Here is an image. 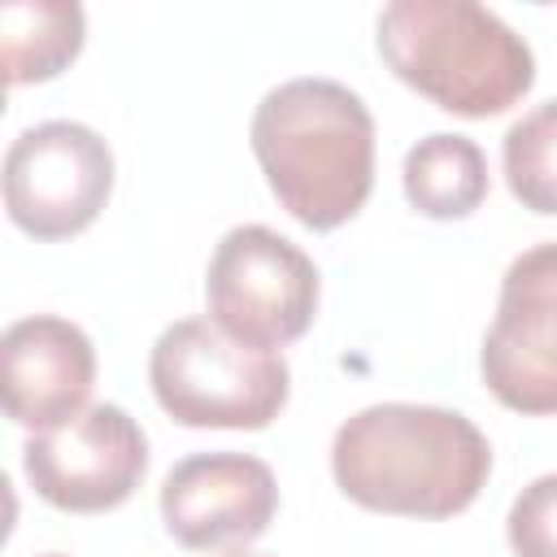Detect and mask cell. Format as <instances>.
Returning a JSON list of instances; mask_svg holds the SVG:
<instances>
[{
    "mask_svg": "<svg viewBox=\"0 0 557 557\" xmlns=\"http://www.w3.org/2000/svg\"><path fill=\"white\" fill-rule=\"evenodd\" d=\"M252 157L274 200L309 231H335L361 213L374 187V117L335 78H292L252 113Z\"/></svg>",
    "mask_w": 557,
    "mask_h": 557,
    "instance_id": "2",
    "label": "cell"
},
{
    "mask_svg": "<svg viewBox=\"0 0 557 557\" xmlns=\"http://www.w3.org/2000/svg\"><path fill=\"white\" fill-rule=\"evenodd\" d=\"M87 39V17L74 0H9L0 4V57L4 83H48L57 78Z\"/></svg>",
    "mask_w": 557,
    "mask_h": 557,
    "instance_id": "12",
    "label": "cell"
},
{
    "mask_svg": "<svg viewBox=\"0 0 557 557\" xmlns=\"http://www.w3.org/2000/svg\"><path fill=\"white\" fill-rule=\"evenodd\" d=\"M231 557H257V553H231Z\"/></svg>",
    "mask_w": 557,
    "mask_h": 557,
    "instance_id": "15",
    "label": "cell"
},
{
    "mask_svg": "<svg viewBox=\"0 0 557 557\" xmlns=\"http://www.w3.org/2000/svg\"><path fill=\"white\" fill-rule=\"evenodd\" d=\"M148 383L178 426L261 431L283 413L292 370L278 352L248 348L209 318H183L157 335Z\"/></svg>",
    "mask_w": 557,
    "mask_h": 557,
    "instance_id": "4",
    "label": "cell"
},
{
    "mask_svg": "<svg viewBox=\"0 0 557 557\" xmlns=\"http://www.w3.org/2000/svg\"><path fill=\"white\" fill-rule=\"evenodd\" d=\"M339 492L374 513L453 518L474 505L492 474L487 435L457 409L370 405L352 413L331 444Z\"/></svg>",
    "mask_w": 557,
    "mask_h": 557,
    "instance_id": "1",
    "label": "cell"
},
{
    "mask_svg": "<svg viewBox=\"0 0 557 557\" xmlns=\"http://www.w3.org/2000/svg\"><path fill=\"white\" fill-rule=\"evenodd\" d=\"M400 187L422 218L435 222L470 218L487 196V157L470 135L435 131L405 152Z\"/></svg>",
    "mask_w": 557,
    "mask_h": 557,
    "instance_id": "11",
    "label": "cell"
},
{
    "mask_svg": "<svg viewBox=\"0 0 557 557\" xmlns=\"http://www.w3.org/2000/svg\"><path fill=\"white\" fill-rule=\"evenodd\" d=\"M505 535L513 557H557V474H540L518 492Z\"/></svg>",
    "mask_w": 557,
    "mask_h": 557,
    "instance_id": "14",
    "label": "cell"
},
{
    "mask_svg": "<svg viewBox=\"0 0 557 557\" xmlns=\"http://www.w3.org/2000/svg\"><path fill=\"white\" fill-rule=\"evenodd\" d=\"M318 265L287 235L248 222L231 226L205 274L209 322L248 348H283L300 339L318 318Z\"/></svg>",
    "mask_w": 557,
    "mask_h": 557,
    "instance_id": "5",
    "label": "cell"
},
{
    "mask_svg": "<svg viewBox=\"0 0 557 557\" xmlns=\"http://www.w3.org/2000/svg\"><path fill=\"white\" fill-rule=\"evenodd\" d=\"M26 483L65 513H104L131 500L148 470V435L122 405H87L57 431L22 448Z\"/></svg>",
    "mask_w": 557,
    "mask_h": 557,
    "instance_id": "8",
    "label": "cell"
},
{
    "mask_svg": "<svg viewBox=\"0 0 557 557\" xmlns=\"http://www.w3.org/2000/svg\"><path fill=\"white\" fill-rule=\"evenodd\" d=\"M39 557H65V553H39Z\"/></svg>",
    "mask_w": 557,
    "mask_h": 557,
    "instance_id": "16",
    "label": "cell"
},
{
    "mask_svg": "<svg viewBox=\"0 0 557 557\" xmlns=\"http://www.w3.org/2000/svg\"><path fill=\"white\" fill-rule=\"evenodd\" d=\"M500 165L513 200L531 213H557V100L531 109L505 131Z\"/></svg>",
    "mask_w": 557,
    "mask_h": 557,
    "instance_id": "13",
    "label": "cell"
},
{
    "mask_svg": "<svg viewBox=\"0 0 557 557\" xmlns=\"http://www.w3.org/2000/svg\"><path fill=\"white\" fill-rule=\"evenodd\" d=\"M479 374L505 409L527 418L557 413V239L509 261Z\"/></svg>",
    "mask_w": 557,
    "mask_h": 557,
    "instance_id": "7",
    "label": "cell"
},
{
    "mask_svg": "<svg viewBox=\"0 0 557 557\" xmlns=\"http://www.w3.org/2000/svg\"><path fill=\"white\" fill-rule=\"evenodd\" d=\"M274 513V470L252 453H191L161 483V522L196 553L244 548L265 535Z\"/></svg>",
    "mask_w": 557,
    "mask_h": 557,
    "instance_id": "9",
    "label": "cell"
},
{
    "mask_svg": "<svg viewBox=\"0 0 557 557\" xmlns=\"http://www.w3.org/2000/svg\"><path fill=\"white\" fill-rule=\"evenodd\" d=\"M113 191V152L83 122H39L4 152V209L30 239L87 231Z\"/></svg>",
    "mask_w": 557,
    "mask_h": 557,
    "instance_id": "6",
    "label": "cell"
},
{
    "mask_svg": "<svg viewBox=\"0 0 557 557\" xmlns=\"http://www.w3.org/2000/svg\"><path fill=\"white\" fill-rule=\"evenodd\" d=\"M379 57L457 117H496L535 83L531 44L474 0H392L379 13Z\"/></svg>",
    "mask_w": 557,
    "mask_h": 557,
    "instance_id": "3",
    "label": "cell"
},
{
    "mask_svg": "<svg viewBox=\"0 0 557 557\" xmlns=\"http://www.w3.org/2000/svg\"><path fill=\"white\" fill-rule=\"evenodd\" d=\"M4 413L26 431H57L87 409L96 348L83 326L57 313L22 318L0 339Z\"/></svg>",
    "mask_w": 557,
    "mask_h": 557,
    "instance_id": "10",
    "label": "cell"
}]
</instances>
